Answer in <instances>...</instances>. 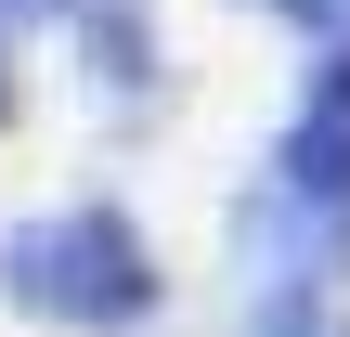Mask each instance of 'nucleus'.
Masks as SVG:
<instances>
[]
</instances>
